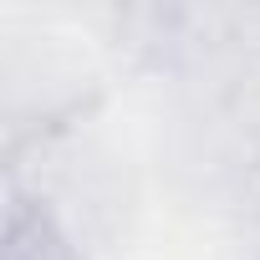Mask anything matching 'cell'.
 Wrapping results in <instances>:
<instances>
[]
</instances>
